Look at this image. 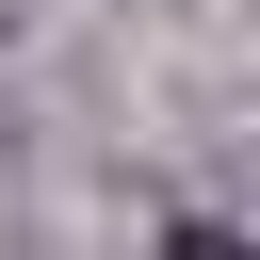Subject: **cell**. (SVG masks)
Returning a JSON list of instances; mask_svg holds the SVG:
<instances>
[]
</instances>
